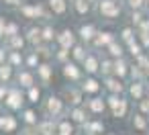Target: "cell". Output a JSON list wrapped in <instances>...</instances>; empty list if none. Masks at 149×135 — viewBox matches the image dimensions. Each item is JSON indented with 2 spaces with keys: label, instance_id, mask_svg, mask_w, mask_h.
Segmentation results:
<instances>
[{
  "label": "cell",
  "instance_id": "8fae6325",
  "mask_svg": "<svg viewBox=\"0 0 149 135\" xmlns=\"http://www.w3.org/2000/svg\"><path fill=\"white\" fill-rule=\"evenodd\" d=\"M112 41H114V35H112L110 31H98L96 37L92 39V43H94L96 47H106V45L112 43Z\"/></svg>",
  "mask_w": 149,
  "mask_h": 135
},
{
  "label": "cell",
  "instance_id": "d6986e66",
  "mask_svg": "<svg viewBox=\"0 0 149 135\" xmlns=\"http://www.w3.org/2000/svg\"><path fill=\"white\" fill-rule=\"evenodd\" d=\"M47 4H49V10L53 15H63L68 10V2H65V0H47Z\"/></svg>",
  "mask_w": 149,
  "mask_h": 135
},
{
  "label": "cell",
  "instance_id": "30bf717a",
  "mask_svg": "<svg viewBox=\"0 0 149 135\" xmlns=\"http://www.w3.org/2000/svg\"><path fill=\"white\" fill-rule=\"evenodd\" d=\"M21 13L27 17V19H37V17H45V10L41 4H27L21 8Z\"/></svg>",
  "mask_w": 149,
  "mask_h": 135
},
{
  "label": "cell",
  "instance_id": "44dd1931",
  "mask_svg": "<svg viewBox=\"0 0 149 135\" xmlns=\"http://www.w3.org/2000/svg\"><path fill=\"white\" fill-rule=\"evenodd\" d=\"M25 41H29V43L35 45V47H37L39 43H43V41H41V29H39V27H31V29L27 31V39H25Z\"/></svg>",
  "mask_w": 149,
  "mask_h": 135
},
{
  "label": "cell",
  "instance_id": "d590c367",
  "mask_svg": "<svg viewBox=\"0 0 149 135\" xmlns=\"http://www.w3.org/2000/svg\"><path fill=\"white\" fill-rule=\"evenodd\" d=\"M13 35H19V27L15 23H6V31H4V37H13Z\"/></svg>",
  "mask_w": 149,
  "mask_h": 135
},
{
  "label": "cell",
  "instance_id": "7bdbcfd3",
  "mask_svg": "<svg viewBox=\"0 0 149 135\" xmlns=\"http://www.w3.org/2000/svg\"><path fill=\"white\" fill-rule=\"evenodd\" d=\"M4 2H6V4H10V6H17V4H21V2H23V0H4Z\"/></svg>",
  "mask_w": 149,
  "mask_h": 135
},
{
  "label": "cell",
  "instance_id": "cb8c5ba5",
  "mask_svg": "<svg viewBox=\"0 0 149 135\" xmlns=\"http://www.w3.org/2000/svg\"><path fill=\"white\" fill-rule=\"evenodd\" d=\"M13 78V66L10 64H0V84H6Z\"/></svg>",
  "mask_w": 149,
  "mask_h": 135
},
{
  "label": "cell",
  "instance_id": "7c38bea8",
  "mask_svg": "<svg viewBox=\"0 0 149 135\" xmlns=\"http://www.w3.org/2000/svg\"><path fill=\"white\" fill-rule=\"evenodd\" d=\"M82 68H84V72H86L88 76H94V74L98 72V68H100V62H98V57H94V55H86V59L82 62Z\"/></svg>",
  "mask_w": 149,
  "mask_h": 135
},
{
  "label": "cell",
  "instance_id": "74e56055",
  "mask_svg": "<svg viewBox=\"0 0 149 135\" xmlns=\"http://www.w3.org/2000/svg\"><path fill=\"white\" fill-rule=\"evenodd\" d=\"M39 64H41V62H39V53H35V51H33V53L27 57V66H29V68H37Z\"/></svg>",
  "mask_w": 149,
  "mask_h": 135
},
{
  "label": "cell",
  "instance_id": "2e32d148",
  "mask_svg": "<svg viewBox=\"0 0 149 135\" xmlns=\"http://www.w3.org/2000/svg\"><path fill=\"white\" fill-rule=\"evenodd\" d=\"M96 27L94 25H82L80 27V31H78V35L82 37V41H92L94 37H96Z\"/></svg>",
  "mask_w": 149,
  "mask_h": 135
},
{
  "label": "cell",
  "instance_id": "ab89813d",
  "mask_svg": "<svg viewBox=\"0 0 149 135\" xmlns=\"http://www.w3.org/2000/svg\"><path fill=\"white\" fill-rule=\"evenodd\" d=\"M4 31H6V19H2V17H0V37L4 35Z\"/></svg>",
  "mask_w": 149,
  "mask_h": 135
},
{
  "label": "cell",
  "instance_id": "7dc6e473",
  "mask_svg": "<svg viewBox=\"0 0 149 135\" xmlns=\"http://www.w3.org/2000/svg\"><path fill=\"white\" fill-rule=\"evenodd\" d=\"M147 90H149V88H147Z\"/></svg>",
  "mask_w": 149,
  "mask_h": 135
},
{
  "label": "cell",
  "instance_id": "4dcf8cb0",
  "mask_svg": "<svg viewBox=\"0 0 149 135\" xmlns=\"http://www.w3.org/2000/svg\"><path fill=\"white\" fill-rule=\"evenodd\" d=\"M74 8L78 10V15H86L90 10V2L88 0H74Z\"/></svg>",
  "mask_w": 149,
  "mask_h": 135
},
{
  "label": "cell",
  "instance_id": "60d3db41",
  "mask_svg": "<svg viewBox=\"0 0 149 135\" xmlns=\"http://www.w3.org/2000/svg\"><path fill=\"white\" fill-rule=\"evenodd\" d=\"M6 92H8V88H6L4 84H0V100H2V98L6 96Z\"/></svg>",
  "mask_w": 149,
  "mask_h": 135
},
{
  "label": "cell",
  "instance_id": "d6a6232c",
  "mask_svg": "<svg viewBox=\"0 0 149 135\" xmlns=\"http://www.w3.org/2000/svg\"><path fill=\"white\" fill-rule=\"evenodd\" d=\"M98 72H102L104 76H112V62H110V59L102 62V64H100V68H98Z\"/></svg>",
  "mask_w": 149,
  "mask_h": 135
},
{
  "label": "cell",
  "instance_id": "7a4b0ae2",
  "mask_svg": "<svg viewBox=\"0 0 149 135\" xmlns=\"http://www.w3.org/2000/svg\"><path fill=\"white\" fill-rule=\"evenodd\" d=\"M98 10L106 19H114L120 15V6H118L116 0H98Z\"/></svg>",
  "mask_w": 149,
  "mask_h": 135
},
{
  "label": "cell",
  "instance_id": "603a6c76",
  "mask_svg": "<svg viewBox=\"0 0 149 135\" xmlns=\"http://www.w3.org/2000/svg\"><path fill=\"white\" fill-rule=\"evenodd\" d=\"M17 82H19L23 88H31V86H33V82H35V78H33V74H31V72L23 70V72H19V76H17Z\"/></svg>",
  "mask_w": 149,
  "mask_h": 135
},
{
  "label": "cell",
  "instance_id": "bcb514c9",
  "mask_svg": "<svg viewBox=\"0 0 149 135\" xmlns=\"http://www.w3.org/2000/svg\"><path fill=\"white\" fill-rule=\"evenodd\" d=\"M139 135H145V133H139Z\"/></svg>",
  "mask_w": 149,
  "mask_h": 135
},
{
  "label": "cell",
  "instance_id": "ffe728a7",
  "mask_svg": "<svg viewBox=\"0 0 149 135\" xmlns=\"http://www.w3.org/2000/svg\"><path fill=\"white\" fill-rule=\"evenodd\" d=\"M143 92H145V84H143L141 80H137V82H133V84L129 86V94H131L135 100H141V98H143Z\"/></svg>",
  "mask_w": 149,
  "mask_h": 135
},
{
  "label": "cell",
  "instance_id": "3957f363",
  "mask_svg": "<svg viewBox=\"0 0 149 135\" xmlns=\"http://www.w3.org/2000/svg\"><path fill=\"white\" fill-rule=\"evenodd\" d=\"M23 102H25V96H23V92H21L19 88L8 90L6 96H4V104H6L8 108H13V111H19V108L23 106Z\"/></svg>",
  "mask_w": 149,
  "mask_h": 135
},
{
  "label": "cell",
  "instance_id": "f35d334b",
  "mask_svg": "<svg viewBox=\"0 0 149 135\" xmlns=\"http://www.w3.org/2000/svg\"><path fill=\"white\" fill-rule=\"evenodd\" d=\"M143 2H145V0H129V6H131L133 10H139V8L143 6Z\"/></svg>",
  "mask_w": 149,
  "mask_h": 135
},
{
  "label": "cell",
  "instance_id": "f6af8a7d",
  "mask_svg": "<svg viewBox=\"0 0 149 135\" xmlns=\"http://www.w3.org/2000/svg\"><path fill=\"white\" fill-rule=\"evenodd\" d=\"M147 10H149V0H147Z\"/></svg>",
  "mask_w": 149,
  "mask_h": 135
},
{
  "label": "cell",
  "instance_id": "52a82bcc",
  "mask_svg": "<svg viewBox=\"0 0 149 135\" xmlns=\"http://www.w3.org/2000/svg\"><path fill=\"white\" fill-rule=\"evenodd\" d=\"M82 88H74V86H70V88H65L63 90V96L61 98H65L68 102H72L74 106H80L82 104Z\"/></svg>",
  "mask_w": 149,
  "mask_h": 135
},
{
  "label": "cell",
  "instance_id": "83f0119b",
  "mask_svg": "<svg viewBox=\"0 0 149 135\" xmlns=\"http://www.w3.org/2000/svg\"><path fill=\"white\" fill-rule=\"evenodd\" d=\"M55 37H57V33H55L53 27H43V29H41V41H43V43H49V41H53Z\"/></svg>",
  "mask_w": 149,
  "mask_h": 135
},
{
  "label": "cell",
  "instance_id": "ba28073f",
  "mask_svg": "<svg viewBox=\"0 0 149 135\" xmlns=\"http://www.w3.org/2000/svg\"><path fill=\"white\" fill-rule=\"evenodd\" d=\"M35 127H37V133L39 135H55V131H57V123L53 119H43Z\"/></svg>",
  "mask_w": 149,
  "mask_h": 135
},
{
  "label": "cell",
  "instance_id": "277c9868",
  "mask_svg": "<svg viewBox=\"0 0 149 135\" xmlns=\"http://www.w3.org/2000/svg\"><path fill=\"white\" fill-rule=\"evenodd\" d=\"M61 111H63V98L51 94V96L45 100V113H47L49 117H57V115H61Z\"/></svg>",
  "mask_w": 149,
  "mask_h": 135
},
{
  "label": "cell",
  "instance_id": "4fadbf2b",
  "mask_svg": "<svg viewBox=\"0 0 149 135\" xmlns=\"http://www.w3.org/2000/svg\"><path fill=\"white\" fill-rule=\"evenodd\" d=\"M129 74V66H127V62L123 59V57H118V59H112V76H116V78H125Z\"/></svg>",
  "mask_w": 149,
  "mask_h": 135
},
{
  "label": "cell",
  "instance_id": "7402d4cb",
  "mask_svg": "<svg viewBox=\"0 0 149 135\" xmlns=\"http://www.w3.org/2000/svg\"><path fill=\"white\" fill-rule=\"evenodd\" d=\"M106 49H108V53H110V57H112V59H118V57H123V53H125V47H123L116 39H114L112 43H108V45H106Z\"/></svg>",
  "mask_w": 149,
  "mask_h": 135
},
{
  "label": "cell",
  "instance_id": "b9f144b4",
  "mask_svg": "<svg viewBox=\"0 0 149 135\" xmlns=\"http://www.w3.org/2000/svg\"><path fill=\"white\" fill-rule=\"evenodd\" d=\"M141 21H143V19H141V13H133V23H135V25H139Z\"/></svg>",
  "mask_w": 149,
  "mask_h": 135
},
{
  "label": "cell",
  "instance_id": "ee69618b",
  "mask_svg": "<svg viewBox=\"0 0 149 135\" xmlns=\"http://www.w3.org/2000/svg\"><path fill=\"white\" fill-rule=\"evenodd\" d=\"M100 135H112V133H100Z\"/></svg>",
  "mask_w": 149,
  "mask_h": 135
},
{
  "label": "cell",
  "instance_id": "d4e9b609",
  "mask_svg": "<svg viewBox=\"0 0 149 135\" xmlns=\"http://www.w3.org/2000/svg\"><path fill=\"white\" fill-rule=\"evenodd\" d=\"M37 74L41 76L43 82H47V80L53 76V68H51L49 64H39V66H37Z\"/></svg>",
  "mask_w": 149,
  "mask_h": 135
},
{
  "label": "cell",
  "instance_id": "836d02e7",
  "mask_svg": "<svg viewBox=\"0 0 149 135\" xmlns=\"http://www.w3.org/2000/svg\"><path fill=\"white\" fill-rule=\"evenodd\" d=\"M23 119H25V123H27V125H37V113H35V111H31V108H29V111H25V117H23Z\"/></svg>",
  "mask_w": 149,
  "mask_h": 135
},
{
  "label": "cell",
  "instance_id": "5bb4252c",
  "mask_svg": "<svg viewBox=\"0 0 149 135\" xmlns=\"http://www.w3.org/2000/svg\"><path fill=\"white\" fill-rule=\"evenodd\" d=\"M82 92H86V94H96L98 90H100V82L94 78V76H88L84 82H82Z\"/></svg>",
  "mask_w": 149,
  "mask_h": 135
},
{
  "label": "cell",
  "instance_id": "8d00e7d4",
  "mask_svg": "<svg viewBox=\"0 0 149 135\" xmlns=\"http://www.w3.org/2000/svg\"><path fill=\"white\" fill-rule=\"evenodd\" d=\"M8 64H10L13 68H15V66H21V64H23L21 53H19V51H10V62H8Z\"/></svg>",
  "mask_w": 149,
  "mask_h": 135
},
{
  "label": "cell",
  "instance_id": "9a60e30c",
  "mask_svg": "<svg viewBox=\"0 0 149 135\" xmlns=\"http://www.w3.org/2000/svg\"><path fill=\"white\" fill-rule=\"evenodd\" d=\"M70 119L74 121V123H86L88 121V113H86V108L84 106H74L72 108V113H70Z\"/></svg>",
  "mask_w": 149,
  "mask_h": 135
},
{
  "label": "cell",
  "instance_id": "8992f818",
  "mask_svg": "<svg viewBox=\"0 0 149 135\" xmlns=\"http://www.w3.org/2000/svg\"><path fill=\"white\" fill-rule=\"evenodd\" d=\"M104 86H106V90H108L110 94H123V92H125V84H123V80L116 78V76H106Z\"/></svg>",
  "mask_w": 149,
  "mask_h": 135
},
{
  "label": "cell",
  "instance_id": "6da1fadb",
  "mask_svg": "<svg viewBox=\"0 0 149 135\" xmlns=\"http://www.w3.org/2000/svg\"><path fill=\"white\" fill-rule=\"evenodd\" d=\"M106 104L110 106V113H112V117H116V119H123V117L127 115V111H129V102H127L120 94H110L108 100H106Z\"/></svg>",
  "mask_w": 149,
  "mask_h": 135
},
{
  "label": "cell",
  "instance_id": "f1b7e54d",
  "mask_svg": "<svg viewBox=\"0 0 149 135\" xmlns=\"http://www.w3.org/2000/svg\"><path fill=\"white\" fill-rule=\"evenodd\" d=\"M72 55H74V62H84L88 53H86V49L82 45H74L72 47Z\"/></svg>",
  "mask_w": 149,
  "mask_h": 135
},
{
  "label": "cell",
  "instance_id": "1f68e13d",
  "mask_svg": "<svg viewBox=\"0 0 149 135\" xmlns=\"http://www.w3.org/2000/svg\"><path fill=\"white\" fill-rule=\"evenodd\" d=\"M123 41H125L127 45H131V43H135V31H133L131 27H127V29H123Z\"/></svg>",
  "mask_w": 149,
  "mask_h": 135
},
{
  "label": "cell",
  "instance_id": "484cf974",
  "mask_svg": "<svg viewBox=\"0 0 149 135\" xmlns=\"http://www.w3.org/2000/svg\"><path fill=\"white\" fill-rule=\"evenodd\" d=\"M55 135H74V125H72L70 121H59Z\"/></svg>",
  "mask_w": 149,
  "mask_h": 135
},
{
  "label": "cell",
  "instance_id": "ac0fdd59",
  "mask_svg": "<svg viewBox=\"0 0 149 135\" xmlns=\"http://www.w3.org/2000/svg\"><path fill=\"white\" fill-rule=\"evenodd\" d=\"M84 129H86L88 135H100V133H104V125L100 121H86Z\"/></svg>",
  "mask_w": 149,
  "mask_h": 135
},
{
  "label": "cell",
  "instance_id": "5b68a950",
  "mask_svg": "<svg viewBox=\"0 0 149 135\" xmlns=\"http://www.w3.org/2000/svg\"><path fill=\"white\" fill-rule=\"evenodd\" d=\"M55 41L59 43V47H61V49H68V51H70V49L76 45V33H74L72 29H63L61 33H57Z\"/></svg>",
  "mask_w": 149,
  "mask_h": 135
},
{
  "label": "cell",
  "instance_id": "e575fe53",
  "mask_svg": "<svg viewBox=\"0 0 149 135\" xmlns=\"http://www.w3.org/2000/svg\"><path fill=\"white\" fill-rule=\"evenodd\" d=\"M133 127H135V129H139V131H143V129L147 127V121H145V117H143V115H137V117L133 119Z\"/></svg>",
  "mask_w": 149,
  "mask_h": 135
},
{
  "label": "cell",
  "instance_id": "f546056e",
  "mask_svg": "<svg viewBox=\"0 0 149 135\" xmlns=\"http://www.w3.org/2000/svg\"><path fill=\"white\" fill-rule=\"evenodd\" d=\"M27 98H29V102H33V104L39 102V98H41V90L33 84L31 88H27Z\"/></svg>",
  "mask_w": 149,
  "mask_h": 135
},
{
  "label": "cell",
  "instance_id": "e0dca14e",
  "mask_svg": "<svg viewBox=\"0 0 149 135\" xmlns=\"http://www.w3.org/2000/svg\"><path fill=\"white\" fill-rule=\"evenodd\" d=\"M88 108H90V113L100 115V113H104V108H106V100H102V98L94 96V98H90V100H88Z\"/></svg>",
  "mask_w": 149,
  "mask_h": 135
},
{
  "label": "cell",
  "instance_id": "4316f807",
  "mask_svg": "<svg viewBox=\"0 0 149 135\" xmlns=\"http://www.w3.org/2000/svg\"><path fill=\"white\" fill-rule=\"evenodd\" d=\"M8 45H10L13 51H19V49H23V45H25V37H21V33H19V35H13V37H8Z\"/></svg>",
  "mask_w": 149,
  "mask_h": 135
},
{
  "label": "cell",
  "instance_id": "9c48e42d",
  "mask_svg": "<svg viewBox=\"0 0 149 135\" xmlns=\"http://www.w3.org/2000/svg\"><path fill=\"white\" fill-rule=\"evenodd\" d=\"M63 76H65L68 80H80L82 70L78 68L76 62H65V64H63Z\"/></svg>",
  "mask_w": 149,
  "mask_h": 135
}]
</instances>
